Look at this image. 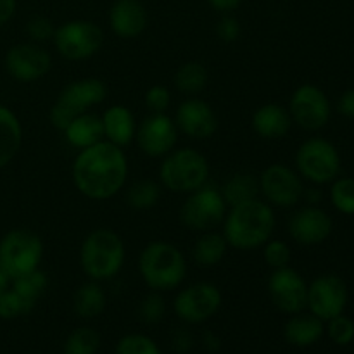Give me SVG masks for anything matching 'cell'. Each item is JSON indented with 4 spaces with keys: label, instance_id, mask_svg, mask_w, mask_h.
Returning <instances> with one entry per match:
<instances>
[{
    "label": "cell",
    "instance_id": "ee69618b",
    "mask_svg": "<svg viewBox=\"0 0 354 354\" xmlns=\"http://www.w3.org/2000/svg\"><path fill=\"white\" fill-rule=\"evenodd\" d=\"M190 346H192V335L187 330L176 332L175 337H173V348H175V351L185 353L187 349H190Z\"/></svg>",
    "mask_w": 354,
    "mask_h": 354
},
{
    "label": "cell",
    "instance_id": "9c48e42d",
    "mask_svg": "<svg viewBox=\"0 0 354 354\" xmlns=\"http://www.w3.org/2000/svg\"><path fill=\"white\" fill-rule=\"evenodd\" d=\"M54 45L68 61H85L100 50L104 33L99 24L86 19H73L55 28Z\"/></svg>",
    "mask_w": 354,
    "mask_h": 354
},
{
    "label": "cell",
    "instance_id": "e575fe53",
    "mask_svg": "<svg viewBox=\"0 0 354 354\" xmlns=\"http://www.w3.org/2000/svg\"><path fill=\"white\" fill-rule=\"evenodd\" d=\"M330 201L342 214H354V178L335 180L330 189Z\"/></svg>",
    "mask_w": 354,
    "mask_h": 354
},
{
    "label": "cell",
    "instance_id": "7dc6e473",
    "mask_svg": "<svg viewBox=\"0 0 354 354\" xmlns=\"http://www.w3.org/2000/svg\"><path fill=\"white\" fill-rule=\"evenodd\" d=\"M9 286H10V279L7 277V273L0 268V297H2L3 292L9 289Z\"/></svg>",
    "mask_w": 354,
    "mask_h": 354
},
{
    "label": "cell",
    "instance_id": "60d3db41",
    "mask_svg": "<svg viewBox=\"0 0 354 354\" xmlns=\"http://www.w3.org/2000/svg\"><path fill=\"white\" fill-rule=\"evenodd\" d=\"M216 35L225 44H234L241 37V23L234 16H223L216 24Z\"/></svg>",
    "mask_w": 354,
    "mask_h": 354
},
{
    "label": "cell",
    "instance_id": "6da1fadb",
    "mask_svg": "<svg viewBox=\"0 0 354 354\" xmlns=\"http://www.w3.org/2000/svg\"><path fill=\"white\" fill-rule=\"evenodd\" d=\"M128 176V161L123 149L102 140L82 149L73 162V182L85 197L106 201L123 189Z\"/></svg>",
    "mask_w": 354,
    "mask_h": 354
},
{
    "label": "cell",
    "instance_id": "d4e9b609",
    "mask_svg": "<svg viewBox=\"0 0 354 354\" xmlns=\"http://www.w3.org/2000/svg\"><path fill=\"white\" fill-rule=\"evenodd\" d=\"M23 144V127L9 107L0 104V169L6 168Z\"/></svg>",
    "mask_w": 354,
    "mask_h": 354
},
{
    "label": "cell",
    "instance_id": "d590c367",
    "mask_svg": "<svg viewBox=\"0 0 354 354\" xmlns=\"http://www.w3.org/2000/svg\"><path fill=\"white\" fill-rule=\"evenodd\" d=\"M166 313V304L165 299L159 292L152 290L151 294L144 297L140 301V306H138V317L144 324L147 325H156L165 318Z\"/></svg>",
    "mask_w": 354,
    "mask_h": 354
},
{
    "label": "cell",
    "instance_id": "44dd1931",
    "mask_svg": "<svg viewBox=\"0 0 354 354\" xmlns=\"http://www.w3.org/2000/svg\"><path fill=\"white\" fill-rule=\"evenodd\" d=\"M251 123L256 135L266 140H279L289 133L292 127V118L286 107L270 102L254 111Z\"/></svg>",
    "mask_w": 354,
    "mask_h": 354
},
{
    "label": "cell",
    "instance_id": "f546056e",
    "mask_svg": "<svg viewBox=\"0 0 354 354\" xmlns=\"http://www.w3.org/2000/svg\"><path fill=\"white\" fill-rule=\"evenodd\" d=\"M161 199V187L152 180H138L128 189L127 203L131 209H152Z\"/></svg>",
    "mask_w": 354,
    "mask_h": 354
},
{
    "label": "cell",
    "instance_id": "c3c4849f",
    "mask_svg": "<svg viewBox=\"0 0 354 354\" xmlns=\"http://www.w3.org/2000/svg\"><path fill=\"white\" fill-rule=\"evenodd\" d=\"M308 201H310L311 204H313V201H315V203H318V201H320V192H318V190H315V189L308 190Z\"/></svg>",
    "mask_w": 354,
    "mask_h": 354
},
{
    "label": "cell",
    "instance_id": "f1b7e54d",
    "mask_svg": "<svg viewBox=\"0 0 354 354\" xmlns=\"http://www.w3.org/2000/svg\"><path fill=\"white\" fill-rule=\"evenodd\" d=\"M209 82V73L206 66L199 61L183 62L175 73V86L185 95H199Z\"/></svg>",
    "mask_w": 354,
    "mask_h": 354
},
{
    "label": "cell",
    "instance_id": "83f0119b",
    "mask_svg": "<svg viewBox=\"0 0 354 354\" xmlns=\"http://www.w3.org/2000/svg\"><path fill=\"white\" fill-rule=\"evenodd\" d=\"M258 192L259 180L251 173H237V175L230 176L221 189V196H223L227 206L230 207L256 199Z\"/></svg>",
    "mask_w": 354,
    "mask_h": 354
},
{
    "label": "cell",
    "instance_id": "484cf974",
    "mask_svg": "<svg viewBox=\"0 0 354 354\" xmlns=\"http://www.w3.org/2000/svg\"><path fill=\"white\" fill-rule=\"evenodd\" d=\"M106 292L95 280L80 287L73 297V310L80 318H85V320L99 317L106 310Z\"/></svg>",
    "mask_w": 354,
    "mask_h": 354
},
{
    "label": "cell",
    "instance_id": "ba28073f",
    "mask_svg": "<svg viewBox=\"0 0 354 354\" xmlns=\"http://www.w3.org/2000/svg\"><path fill=\"white\" fill-rule=\"evenodd\" d=\"M227 216V203L221 190L204 183L197 190L189 192V197L180 209V221L183 227L194 232L214 230Z\"/></svg>",
    "mask_w": 354,
    "mask_h": 354
},
{
    "label": "cell",
    "instance_id": "4dcf8cb0",
    "mask_svg": "<svg viewBox=\"0 0 354 354\" xmlns=\"http://www.w3.org/2000/svg\"><path fill=\"white\" fill-rule=\"evenodd\" d=\"M99 348V332L90 327H80L68 335L64 348H62V354H97Z\"/></svg>",
    "mask_w": 354,
    "mask_h": 354
},
{
    "label": "cell",
    "instance_id": "7bdbcfd3",
    "mask_svg": "<svg viewBox=\"0 0 354 354\" xmlns=\"http://www.w3.org/2000/svg\"><path fill=\"white\" fill-rule=\"evenodd\" d=\"M17 9V0H0V26L9 23Z\"/></svg>",
    "mask_w": 354,
    "mask_h": 354
},
{
    "label": "cell",
    "instance_id": "ac0fdd59",
    "mask_svg": "<svg viewBox=\"0 0 354 354\" xmlns=\"http://www.w3.org/2000/svg\"><path fill=\"white\" fill-rule=\"evenodd\" d=\"M175 124L187 137L194 140H206L218 130V118L206 100L190 97L183 100L176 109Z\"/></svg>",
    "mask_w": 354,
    "mask_h": 354
},
{
    "label": "cell",
    "instance_id": "277c9868",
    "mask_svg": "<svg viewBox=\"0 0 354 354\" xmlns=\"http://www.w3.org/2000/svg\"><path fill=\"white\" fill-rule=\"evenodd\" d=\"M124 263V244L111 228L90 232L80 245V265L90 280H109L120 273Z\"/></svg>",
    "mask_w": 354,
    "mask_h": 354
},
{
    "label": "cell",
    "instance_id": "2e32d148",
    "mask_svg": "<svg viewBox=\"0 0 354 354\" xmlns=\"http://www.w3.org/2000/svg\"><path fill=\"white\" fill-rule=\"evenodd\" d=\"M10 78L21 83H31L44 78L52 68V57L37 44H19L7 50L3 59Z\"/></svg>",
    "mask_w": 354,
    "mask_h": 354
},
{
    "label": "cell",
    "instance_id": "ab89813d",
    "mask_svg": "<svg viewBox=\"0 0 354 354\" xmlns=\"http://www.w3.org/2000/svg\"><path fill=\"white\" fill-rule=\"evenodd\" d=\"M145 106L151 113H165L171 104V92L162 85H154L145 92Z\"/></svg>",
    "mask_w": 354,
    "mask_h": 354
},
{
    "label": "cell",
    "instance_id": "74e56055",
    "mask_svg": "<svg viewBox=\"0 0 354 354\" xmlns=\"http://www.w3.org/2000/svg\"><path fill=\"white\" fill-rule=\"evenodd\" d=\"M263 256H265V261L270 268H283V266H289L290 249L280 239H270L263 249Z\"/></svg>",
    "mask_w": 354,
    "mask_h": 354
},
{
    "label": "cell",
    "instance_id": "5bb4252c",
    "mask_svg": "<svg viewBox=\"0 0 354 354\" xmlns=\"http://www.w3.org/2000/svg\"><path fill=\"white\" fill-rule=\"evenodd\" d=\"M268 294L272 303L282 313L296 315L308 304V283L290 266L273 270L268 279Z\"/></svg>",
    "mask_w": 354,
    "mask_h": 354
},
{
    "label": "cell",
    "instance_id": "8d00e7d4",
    "mask_svg": "<svg viewBox=\"0 0 354 354\" xmlns=\"http://www.w3.org/2000/svg\"><path fill=\"white\" fill-rule=\"evenodd\" d=\"M327 334L330 341L337 346H348L354 341V322L344 317V313L328 320Z\"/></svg>",
    "mask_w": 354,
    "mask_h": 354
},
{
    "label": "cell",
    "instance_id": "cb8c5ba5",
    "mask_svg": "<svg viewBox=\"0 0 354 354\" xmlns=\"http://www.w3.org/2000/svg\"><path fill=\"white\" fill-rule=\"evenodd\" d=\"M62 131H64L66 142L80 151L104 140L102 118L92 113H83L76 116Z\"/></svg>",
    "mask_w": 354,
    "mask_h": 354
},
{
    "label": "cell",
    "instance_id": "603a6c76",
    "mask_svg": "<svg viewBox=\"0 0 354 354\" xmlns=\"http://www.w3.org/2000/svg\"><path fill=\"white\" fill-rule=\"evenodd\" d=\"M104 138L118 147H127L137 133L135 116L127 106H111L102 114Z\"/></svg>",
    "mask_w": 354,
    "mask_h": 354
},
{
    "label": "cell",
    "instance_id": "8fae6325",
    "mask_svg": "<svg viewBox=\"0 0 354 354\" xmlns=\"http://www.w3.org/2000/svg\"><path fill=\"white\" fill-rule=\"evenodd\" d=\"M221 301L223 297L214 283L197 282L180 290L173 301V310L182 322L197 325L213 318L220 311Z\"/></svg>",
    "mask_w": 354,
    "mask_h": 354
},
{
    "label": "cell",
    "instance_id": "7402d4cb",
    "mask_svg": "<svg viewBox=\"0 0 354 354\" xmlns=\"http://www.w3.org/2000/svg\"><path fill=\"white\" fill-rule=\"evenodd\" d=\"M325 334L324 320L315 317L313 313H296L290 315L289 320L283 325V337L290 346L296 348H310L317 344Z\"/></svg>",
    "mask_w": 354,
    "mask_h": 354
},
{
    "label": "cell",
    "instance_id": "f6af8a7d",
    "mask_svg": "<svg viewBox=\"0 0 354 354\" xmlns=\"http://www.w3.org/2000/svg\"><path fill=\"white\" fill-rule=\"evenodd\" d=\"M207 3H209L214 10H218V12L227 14L237 9L242 3V0H207Z\"/></svg>",
    "mask_w": 354,
    "mask_h": 354
},
{
    "label": "cell",
    "instance_id": "9a60e30c",
    "mask_svg": "<svg viewBox=\"0 0 354 354\" xmlns=\"http://www.w3.org/2000/svg\"><path fill=\"white\" fill-rule=\"evenodd\" d=\"M259 189L266 201L277 207H294L304 196L299 175L286 165L268 166L259 176Z\"/></svg>",
    "mask_w": 354,
    "mask_h": 354
},
{
    "label": "cell",
    "instance_id": "8992f818",
    "mask_svg": "<svg viewBox=\"0 0 354 354\" xmlns=\"http://www.w3.org/2000/svg\"><path fill=\"white\" fill-rule=\"evenodd\" d=\"M106 99L107 85L100 78H83L68 83L48 114L52 127L62 131L76 116L88 113L90 107L99 106Z\"/></svg>",
    "mask_w": 354,
    "mask_h": 354
},
{
    "label": "cell",
    "instance_id": "ffe728a7",
    "mask_svg": "<svg viewBox=\"0 0 354 354\" xmlns=\"http://www.w3.org/2000/svg\"><path fill=\"white\" fill-rule=\"evenodd\" d=\"M147 9L140 0H116L109 9V26L120 38H137L147 28Z\"/></svg>",
    "mask_w": 354,
    "mask_h": 354
},
{
    "label": "cell",
    "instance_id": "e0dca14e",
    "mask_svg": "<svg viewBox=\"0 0 354 354\" xmlns=\"http://www.w3.org/2000/svg\"><path fill=\"white\" fill-rule=\"evenodd\" d=\"M137 144L149 158H162L175 149L178 140V128L175 121L165 113H152L138 124Z\"/></svg>",
    "mask_w": 354,
    "mask_h": 354
},
{
    "label": "cell",
    "instance_id": "5b68a950",
    "mask_svg": "<svg viewBox=\"0 0 354 354\" xmlns=\"http://www.w3.org/2000/svg\"><path fill=\"white\" fill-rule=\"evenodd\" d=\"M209 162L196 149H176L165 156L159 168L162 185L171 192L189 194L207 182Z\"/></svg>",
    "mask_w": 354,
    "mask_h": 354
},
{
    "label": "cell",
    "instance_id": "7c38bea8",
    "mask_svg": "<svg viewBox=\"0 0 354 354\" xmlns=\"http://www.w3.org/2000/svg\"><path fill=\"white\" fill-rule=\"evenodd\" d=\"M330 100L317 85L304 83L294 90L289 102V114L294 123L303 130H322L330 120Z\"/></svg>",
    "mask_w": 354,
    "mask_h": 354
},
{
    "label": "cell",
    "instance_id": "52a82bcc",
    "mask_svg": "<svg viewBox=\"0 0 354 354\" xmlns=\"http://www.w3.org/2000/svg\"><path fill=\"white\" fill-rule=\"evenodd\" d=\"M44 256V242L35 232L14 228L0 239V268L10 280L35 272Z\"/></svg>",
    "mask_w": 354,
    "mask_h": 354
},
{
    "label": "cell",
    "instance_id": "f35d334b",
    "mask_svg": "<svg viewBox=\"0 0 354 354\" xmlns=\"http://www.w3.org/2000/svg\"><path fill=\"white\" fill-rule=\"evenodd\" d=\"M26 33L31 40L37 41V44H41V41H47L50 40V38H54L55 28H54V23H52L48 17L33 16L28 19Z\"/></svg>",
    "mask_w": 354,
    "mask_h": 354
},
{
    "label": "cell",
    "instance_id": "4fadbf2b",
    "mask_svg": "<svg viewBox=\"0 0 354 354\" xmlns=\"http://www.w3.org/2000/svg\"><path fill=\"white\" fill-rule=\"evenodd\" d=\"M348 299V287L337 275H320L308 286L306 308L324 322L344 313Z\"/></svg>",
    "mask_w": 354,
    "mask_h": 354
},
{
    "label": "cell",
    "instance_id": "836d02e7",
    "mask_svg": "<svg viewBox=\"0 0 354 354\" xmlns=\"http://www.w3.org/2000/svg\"><path fill=\"white\" fill-rule=\"evenodd\" d=\"M114 354H161V349L149 335L128 334L118 341Z\"/></svg>",
    "mask_w": 354,
    "mask_h": 354
},
{
    "label": "cell",
    "instance_id": "bcb514c9",
    "mask_svg": "<svg viewBox=\"0 0 354 354\" xmlns=\"http://www.w3.org/2000/svg\"><path fill=\"white\" fill-rule=\"evenodd\" d=\"M204 346H206L209 351H218V349H220V337L214 335L213 332H206V334H204Z\"/></svg>",
    "mask_w": 354,
    "mask_h": 354
},
{
    "label": "cell",
    "instance_id": "4316f807",
    "mask_svg": "<svg viewBox=\"0 0 354 354\" xmlns=\"http://www.w3.org/2000/svg\"><path fill=\"white\" fill-rule=\"evenodd\" d=\"M228 242L223 237V234H216V232L209 230L204 232L199 239H197L196 245H194V261L199 266H214L221 263V259L227 254Z\"/></svg>",
    "mask_w": 354,
    "mask_h": 354
},
{
    "label": "cell",
    "instance_id": "30bf717a",
    "mask_svg": "<svg viewBox=\"0 0 354 354\" xmlns=\"http://www.w3.org/2000/svg\"><path fill=\"white\" fill-rule=\"evenodd\" d=\"M297 171L313 183H328L341 171V156L332 142L313 137L299 145L296 154Z\"/></svg>",
    "mask_w": 354,
    "mask_h": 354
},
{
    "label": "cell",
    "instance_id": "d6a6232c",
    "mask_svg": "<svg viewBox=\"0 0 354 354\" xmlns=\"http://www.w3.org/2000/svg\"><path fill=\"white\" fill-rule=\"evenodd\" d=\"M35 306L37 304L28 301L26 297L17 294L12 287H9L0 297V318L2 320H14V318H19L33 311Z\"/></svg>",
    "mask_w": 354,
    "mask_h": 354
},
{
    "label": "cell",
    "instance_id": "1f68e13d",
    "mask_svg": "<svg viewBox=\"0 0 354 354\" xmlns=\"http://www.w3.org/2000/svg\"><path fill=\"white\" fill-rule=\"evenodd\" d=\"M12 283V289L17 294H21L23 297H26L28 301L37 304V301L40 299L41 294L45 292L48 286V277L47 273L41 272L40 268H37L35 272L26 273V275L19 277V279L10 280Z\"/></svg>",
    "mask_w": 354,
    "mask_h": 354
},
{
    "label": "cell",
    "instance_id": "3957f363",
    "mask_svg": "<svg viewBox=\"0 0 354 354\" xmlns=\"http://www.w3.org/2000/svg\"><path fill=\"white\" fill-rule=\"evenodd\" d=\"M138 272L149 289L166 292L176 289L185 280L187 259L171 242H149L138 258Z\"/></svg>",
    "mask_w": 354,
    "mask_h": 354
},
{
    "label": "cell",
    "instance_id": "b9f144b4",
    "mask_svg": "<svg viewBox=\"0 0 354 354\" xmlns=\"http://www.w3.org/2000/svg\"><path fill=\"white\" fill-rule=\"evenodd\" d=\"M337 109H339V113L342 114V116L351 118V120H354V88L342 93V97L339 99Z\"/></svg>",
    "mask_w": 354,
    "mask_h": 354
},
{
    "label": "cell",
    "instance_id": "7a4b0ae2",
    "mask_svg": "<svg viewBox=\"0 0 354 354\" xmlns=\"http://www.w3.org/2000/svg\"><path fill=\"white\" fill-rule=\"evenodd\" d=\"M275 214L270 204L258 197L232 206L223 220V237L239 251H254L272 239Z\"/></svg>",
    "mask_w": 354,
    "mask_h": 354
},
{
    "label": "cell",
    "instance_id": "d6986e66",
    "mask_svg": "<svg viewBox=\"0 0 354 354\" xmlns=\"http://www.w3.org/2000/svg\"><path fill=\"white\" fill-rule=\"evenodd\" d=\"M332 218L317 206L301 207L290 216L289 234L299 245H317L332 234Z\"/></svg>",
    "mask_w": 354,
    "mask_h": 354
}]
</instances>
